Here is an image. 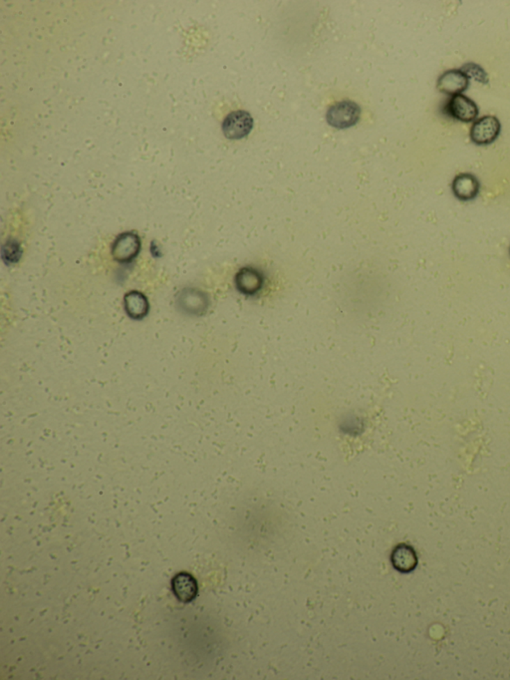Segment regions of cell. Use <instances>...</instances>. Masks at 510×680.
I'll return each instance as SVG.
<instances>
[{"label":"cell","mask_w":510,"mask_h":680,"mask_svg":"<svg viewBox=\"0 0 510 680\" xmlns=\"http://www.w3.org/2000/svg\"><path fill=\"white\" fill-rule=\"evenodd\" d=\"M361 109L355 102L344 100L334 104L327 111L326 119L330 126L337 129H346L358 123Z\"/></svg>","instance_id":"obj_1"},{"label":"cell","mask_w":510,"mask_h":680,"mask_svg":"<svg viewBox=\"0 0 510 680\" xmlns=\"http://www.w3.org/2000/svg\"><path fill=\"white\" fill-rule=\"evenodd\" d=\"M253 128V119L246 111H234L225 117L223 132L226 138L237 140L246 137Z\"/></svg>","instance_id":"obj_2"},{"label":"cell","mask_w":510,"mask_h":680,"mask_svg":"<svg viewBox=\"0 0 510 680\" xmlns=\"http://www.w3.org/2000/svg\"><path fill=\"white\" fill-rule=\"evenodd\" d=\"M500 120L495 116H484L477 120L470 129V139L477 145L491 144L500 136Z\"/></svg>","instance_id":"obj_3"},{"label":"cell","mask_w":510,"mask_h":680,"mask_svg":"<svg viewBox=\"0 0 510 680\" xmlns=\"http://www.w3.org/2000/svg\"><path fill=\"white\" fill-rule=\"evenodd\" d=\"M141 240L134 233H124L115 240L112 246V256L118 263H127L138 256Z\"/></svg>","instance_id":"obj_4"},{"label":"cell","mask_w":510,"mask_h":680,"mask_svg":"<svg viewBox=\"0 0 510 680\" xmlns=\"http://www.w3.org/2000/svg\"><path fill=\"white\" fill-rule=\"evenodd\" d=\"M447 112L449 116L456 118L461 122L470 123L479 115V107L472 99L463 94L454 95L447 105Z\"/></svg>","instance_id":"obj_5"},{"label":"cell","mask_w":510,"mask_h":680,"mask_svg":"<svg viewBox=\"0 0 510 680\" xmlns=\"http://www.w3.org/2000/svg\"><path fill=\"white\" fill-rule=\"evenodd\" d=\"M470 78L461 70H449L440 76L438 89L447 95H459L468 89Z\"/></svg>","instance_id":"obj_6"},{"label":"cell","mask_w":510,"mask_h":680,"mask_svg":"<svg viewBox=\"0 0 510 680\" xmlns=\"http://www.w3.org/2000/svg\"><path fill=\"white\" fill-rule=\"evenodd\" d=\"M173 592L182 603H190L198 594V582L188 573H180L173 579Z\"/></svg>","instance_id":"obj_7"},{"label":"cell","mask_w":510,"mask_h":680,"mask_svg":"<svg viewBox=\"0 0 510 680\" xmlns=\"http://www.w3.org/2000/svg\"><path fill=\"white\" fill-rule=\"evenodd\" d=\"M392 564L398 572H413L417 566V557L411 546L401 543L395 548L391 557Z\"/></svg>","instance_id":"obj_8"},{"label":"cell","mask_w":510,"mask_h":680,"mask_svg":"<svg viewBox=\"0 0 510 680\" xmlns=\"http://www.w3.org/2000/svg\"><path fill=\"white\" fill-rule=\"evenodd\" d=\"M452 190H454V195L458 196L459 200H472L479 194V181L475 176L461 174L454 179Z\"/></svg>","instance_id":"obj_9"},{"label":"cell","mask_w":510,"mask_h":680,"mask_svg":"<svg viewBox=\"0 0 510 680\" xmlns=\"http://www.w3.org/2000/svg\"><path fill=\"white\" fill-rule=\"evenodd\" d=\"M126 311L133 318H142L146 316L149 304L146 297L138 291H131L125 298Z\"/></svg>","instance_id":"obj_10"},{"label":"cell","mask_w":510,"mask_h":680,"mask_svg":"<svg viewBox=\"0 0 510 680\" xmlns=\"http://www.w3.org/2000/svg\"><path fill=\"white\" fill-rule=\"evenodd\" d=\"M179 302L186 311L191 312L202 311L207 307V298L202 293L191 288L182 291L179 297Z\"/></svg>","instance_id":"obj_11"},{"label":"cell","mask_w":510,"mask_h":680,"mask_svg":"<svg viewBox=\"0 0 510 680\" xmlns=\"http://www.w3.org/2000/svg\"><path fill=\"white\" fill-rule=\"evenodd\" d=\"M339 428L347 436H358V435L362 434L364 432V419L363 418L359 417V416H347V417H345V419L341 421Z\"/></svg>","instance_id":"obj_12"},{"label":"cell","mask_w":510,"mask_h":680,"mask_svg":"<svg viewBox=\"0 0 510 680\" xmlns=\"http://www.w3.org/2000/svg\"><path fill=\"white\" fill-rule=\"evenodd\" d=\"M461 71L468 76V78H474L481 83H488V74L484 72V69L477 64L468 63L461 68Z\"/></svg>","instance_id":"obj_13"}]
</instances>
